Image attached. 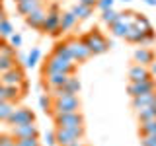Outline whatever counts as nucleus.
I'll return each instance as SVG.
<instances>
[{"mask_svg":"<svg viewBox=\"0 0 156 146\" xmlns=\"http://www.w3.org/2000/svg\"><path fill=\"white\" fill-rule=\"evenodd\" d=\"M80 41L84 43V45L92 51V55H104V53H107L109 51V41L105 39V35L100 31L98 27H94V29H90L88 33H84V35L80 37Z\"/></svg>","mask_w":156,"mask_h":146,"instance_id":"f257e3e1","label":"nucleus"},{"mask_svg":"<svg viewBox=\"0 0 156 146\" xmlns=\"http://www.w3.org/2000/svg\"><path fill=\"white\" fill-rule=\"evenodd\" d=\"M61 4L58 2H51L47 8V18H45V23H43V33H47V35H61Z\"/></svg>","mask_w":156,"mask_h":146,"instance_id":"f03ea898","label":"nucleus"},{"mask_svg":"<svg viewBox=\"0 0 156 146\" xmlns=\"http://www.w3.org/2000/svg\"><path fill=\"white\" fill-rule=\"evenodd\" d=\"M86 134V127H74V129H61L55 127V138H57V146H70L76 144L80 140H84Z\"/></svg>","mask_w":156,"mask_h":146,"instance_id":"7ed1b4c3","label":"nucleus"},{"mask_svg":"<svg viewBox=\"0 0 156 146\" xmlns=\"http://www.w3.org/2000/svg\"><path fill=\"white\" fill-rule=\"evenodd\" d=\"M76 66H78V62L68 61V58H62V57H57V55L51 53V55L47 57L41 72H66V74H74Z\"/></svg>","mask_w":156,"mask_h":146,"instance_id":"20e7f679","label":"nucleus"},{"mask_svg":"<svg viewBox=\"0 0 156 146\" xmlns=\"http://www.w3.org/2000/svg\"><path fill=\"white\" fill-rule=\"evenodd\" d=\"M72 111H80V97L78 96L53 97L51 115H55V113H72Z\"/></svg>","mask_w":156,"mask_h":146,"instance_id":"39448f33","label":"nucleus"},{"mask_svg":"<svg viewBox=\"0 0 156 146\" xmlns=\"http://www.w3.org/2000/svg\"><path fill=\"white\" fill-rule=\"evenodd\" d=\"M51 117H53L55 127H61V129H74V127L84 125V115H82L80 111H72V113H55Z\"/></svg>","mask_w":156,"mask_h":146,"instance_id":"423d86ee","label":"nucleus"},{"mask_svg":"<svg viewBox=\"0 0 156 146\" xmlns=\"http://www.w3.org/2000/svg\"><path fill=\"white\" fill-rule=\"evenodd\" d=\"M66 45H68V49H70V55H72V61L74 62H84V61L94 57L90 49L80 41V37H68Z\"/></svg>","mask_w":156,"mask_h":146,"instance_id":"0eeeda50","label":"nucleus"},{"mask_svg":"<svg viewBox=\"0 0 156 146\" xmlns=\"http://www.w3.org/2000/svg\"><path fill=\"white\" fill-rule=\"evenodd\" d=\"M23 82H26V72H23V68L20 64L14 66L12 70L0 74V84H4V86H22Z\"/></svg>","mask_w":156,"mask_h":146,"instance_id":"6e6552de","label":"nucleus"},{"mask_svg":"<svg viewBox=\"0 0 156 146\" xmlns=\"http://www.w3.org/2000/svg\"><path fill=\"white\" fill-rule=\"evenodd\" d=\"M6 123L10 127L22 125V123H35V113H33L29 107H16V109H14V113L8 117Z\"/></svg>","mask_w":156,"mask_h":146,"instance_id":"1a4fd4ad","label":"nucleus"},{"mask_svg":"<svg viewBox=\"0 0 156 146\" xmlns=\"http://www.w3.org/2000/svg\"><path fill=\"white\" fill-rule=\"evenodd\" d=\"M66 72H41V78H43V86L47 88V90H55V88H61L66 84L68 80Z\"/></svg>","mask_w":156,"mask_h":146,"instance_id":"9d476101","label":"nucleus"},{"mask_svg":"<svg viewBox=\"0 0 156 146\" xmlns=\"http://www.w3.org/2000/svg\"><path fill=\"white\" fill-rule=\"evenodd\" d=\"M152 90H156V80L154 78H148V80H143V82H129V86H127V94L131 97L143 96V94L152 92Z\"/></svg>","mask_w":156,"mask_h":146,"instance_id":"9b49d317","label":"nucleus"},{"mask_svg":"<svg viewBox=\"0 0 156 146\" xmlns=\"http://www.w3.org/2000/svg\"><path fill=\"white\" fill-rule=\"evenodd\" d=\"M23 96H26V92L22 90V86H4V84H0V99L2 101L18 103Z\"/></svg>","mask_w":156,"mask_h":146,"instance_id":"f8f14e48","label":"nucleus"},{"mask_svg":"<svg viewBox=\"0 0 156 146\" xmlns=\"http://www.w3.org/2000/svg\"><path fill=\"white\" fill-rule=\"evenodd\" d=\"M133 61L136 64H143V66H150L152 62L156 61V53L152 51L150 47H139L136 51L133 53Z\"/></svg>","mask_w":156,"mask_h":146,"instance_id":"ddd939ff","label":"nucleus"},{"mask_svg":"<svg viewBox=\"0 0 156 146\" xmlns=\"http://www.w3.org/2000/svg\"><path fill=\"white\" fill-rule=\"evenodd\" d=\"M45 18H47V10L45 8H37V10H33L31 14H27V16H26V23L31 29L41 31V29H43V23H45Z\"/></svg>","mask_w":156,"mask_h":146,"instance_id":"4468645a","label":"nucleus"},{"mask_svg":"<svg viewBox=\"0 0 156 146\" xmlns=\"http://www.w3.org/2000/svg\"><path fill=\"white\" fill-rule=\"evenodd\" d=\"M10 133L16 138H26V136H39V129L35 123H22V125H14Z\"/></svg>","mask_w":156,"mask_h":146,"instance_id":"2eb2a0df","label":"nucleus"},{"mask_svg":"<svg viewBox=\"0 0 156 146\" xmlns=\"http://www.w3.org/2000/svg\"><path fill=\"white\" fill-rule=\"evenodd\" d=\"M150 105H156V90L152 92H146L143 96H136V97H131V107L136 111L140 107H150Z\"/></svg>","mask_w":156,"mask_h":146,"instance_id":"dca6fc26","label":"nucleus"},{"mask_svg":"<svg viewBox=\"0 0 156 146\" xmlns=\"http://www.w3.org/2000/svg\"><path fill=\"white\" fill-rule=\"evenodd\" d=\"M150 76V70L148 66H143V64H135L129 68V82H143V80H148Z\"/></svg>","mask_w":156,"mask_h":146,"instance_id":"f3484780","label":"nucleus"},{"mask_svg":"<svg viewBox=\"0 0 156 146\" xmlns=\"http://www.w3.org/2000/svg\"><path fill=\"white\" fill-rule=\"evenodd\" d=\"M37 8H43V0H20V2H16V10L20 16L26 18L27 14H31L33 10Z\"/></svg>","mask_w":156,"mask_h":146,"instance_id":"a211bd4d","label":"nucleus"},{"mask_svg":"<svg viewBox=\"0 0 156 146\" xmlns=\"http://www.w3.org/2000/svg\"><path fill=\"white\" fill-rule=\"evenodd\" d=\"M78 23V18L74 14L70 12V10H66V12H61V31H70L72 27H74Z\"/></svg>","mask_w":156,"mask_h":146,"instance_id":"6ab92c4d","label":"nucleus"},{"mask_svg":"<svg viewBox=\"0 0 156 146\" xmlns=\"http://www.w3.org/2000/svg\"><path fill=\"white\" fill-rule=\"evenodd\" d=\"M70 12L74 14V16L78 18V22H84V19H88L94 14V8H90V6H84V4H74V6L70 8Z\"/></svg>","mask_w":156,"mask_h":146,"instance_id":"aec40b11","label":"nucleus"},{"mask_svg":"<svg viewBox=\"0 0 156 146\" xmlns=\"http://www.w3.org/2000/svg\"><path fill=\"white\" fill-rule=\"evenodd\" d=\"M127 43H131V45H144V33L139 31L136 27L131 26V29L127 31V35L123 37Z\"/></svg>","mask_w":156,"mask_h":146,"instance_id":"412c9836","label":"nucleus"},{"mask_svg":"<svg viewBox=\"0 0 156 146\" xmlns=\"http://www.w3.org/2000/svg\"><path fill=\"white\" fill-rule=\"evenodd\" d=\"M119 19H121V12H117V10H113V8L104 10V12H101V22H104L107 27L113 26V23L119 22Z\"/></svg>","mask_w":156,"mask_h":146,"instance_id":"4be33fe9","label":"nucleus"},{"mask_svg":"<svg viewBox=\"0 0 156 146\" xmlns=\"http://www.w3.org/2000/svg\"><path fill=\"white\" fill-rule=\"evenodd\" d=\"M135 113H136V119L139 121H152V119H156V105L140 107V109H136Z\"/></svg>","mask_w":156,"mask_h":146,"instance_id":"5701e85b","label":"nucleus"},{"mask_svg":"<svg viewBox=\"0 0 156 146\" xmlns=\"http://www.w3.org/2000/svg\"><path fill=\"white\" fill-rule=\"evenodd\" d=\"M131 29L129 23H125L123 19H119V22H115L113 26H109V31H111V35H115V37H121L123 39L127 35V31Z\"/></svg>","mask_w":156,"mask_h":146,"instance_id":"b1692460","label":"nucleus"},{"mask_svg":"<svg viewBox=\"0 0 156 146\" xmlns=\"http://www.w3.org/2000/svg\"><path fill=\"white\" fill-rule=\"evenodd\" d=\"M133 27H136L139 31L146 33L148 29H152V23H150V19L146 18L144 14H136V18H135V22H133Z\"/></svg>","mask_w":156,"mask_h":146,"instance_id":"393cba45","label":"nucleus"},{"mask_svg":"<svg viewBox=\"0 0 156 146\" xmlns=\"http://www.w3.org/2000/svg\"><path fill=\"white\" fill-rule=\"evenodd\" d=\"M39 61H41V49L39 47H33L31 51H29V55H27V58H26V68H35L37 64H39Z\"/></svg>","mask_w":156,"mask_h":146,"instance_id":"a878e982","label":"nucleus"},{"mask_svg":"<svg viewBox=\"0 0 156 146\" xmlns=\"http://www.w3.org/2000/svg\"><path fill=\"white\" fill-rule=\"evenodd\" d=\"M18 57H6V55H0V74L2 72L12 70L14 66H18Z\"/></svg>","mask_w":156,"mask_h":146,"instance_id":"bb28decb","label":"nucleus"},{"mask_svg":"<svg viewBox=\"0 0 156 146\" xmlns=\"http://www.w3.org/2000/svg\"><path fill=\"white\" fill-rule=\"evenodd\" d=\"M53 55H57V57H62V58H68V61H72V55H70V49H68L66 41H58V43H55V47H53Z\"/></svg>","mask_w":156,"mask_h":146,"instance_id":"cd10ccee","label":"nucleus"},{"mask_svg":"<svg viewBox=\"0 0 156 146\" xmlns=\"http://www.w3.org/2000/svg\"><path fill=\"white\" fill-rule=\"evenodd\" d=\"M143 134H156V119L139 121V136H143Z\"/></svg>","mask_w":156,"mask_h":146,"instance_id":"c85d7f7f","label":"nucleus"},{"mask_svg":"<svg viewBox=\"0 0 156 146\" xmlns=\"http://www.w3.org/2000/svg\"><path fill=\"white\" fill-rule=\"evenodd\" d=\"M14 109H16V103H12V101H2L0 103V123H6L8 117L14 113Z\"/></svg>","mask_w":156,"mask_h":146,"instance_id":"c756f323","label":"nucleus"},{"mask_svg":"<svg viewBox=\"0 0 156 146\" xmlns=\"http://www.w3.org/2000/svg\"><path fill=\"white\" fill-rule=\"evenodd\" d=\"M65 88L70 94H74V96H78L80 94V88H82V84H80V80L74 76V74H70L68 76V80H66V84H65Z\"/></svg>","mask_w":156,"mask_h":146,"instance_id":"7c9ffc66","label":"nucleus"},{"mask_svg":"<svg viewBox=\"0 0 156 146\" xmlns=\"http://www.w3.org/2000/svg\"><path fill=\"white\" fill-rule=\"evenodd\" d=\"M14 33V26L10 19H2L0 22V39H8Z\"/></svg>","mask_w":156,"mask_h":146,"instance_id":"2f4dec72","label":"nucleus"},{"mask_svg":"<svg viewBox=\"0 0 156 146\" xmlns=\"http://www.w3.org/2000/svg\"><path fill=\"white\" fill-rule=\"evenodd\" d=\"M37 101H39V107H41L45 113H51V107H53V97H51V94H41Z\"/></svg>","mask_w":156,"mask_h":146,"instance_id":"473e14b6","label":"nucleus"},{"mask_svg":"<svg viewBox=\"0 0 156 146\" xmlns=\"http://www.w3.org/2000/svg\"><path fill=\"white\" fill-rule=\"evenodd\" d=\"M18 146H41L39 136H26V138H16Z\"/></svg>","mask_w":156,"mask_h":146,"instance_id":"72a5a7b5","label":"nucleus"},{"mask_svg":"<svg viewBox=\"0 0 156 146\" xmlns=\"http://www.w3.org/2000/svg\"><path fill=\"white\" fill-rule=\"evenodd\" d=\"M136 14H139V12H135V10H125V12H121V19H123L125 23H129V26H133Z\"/></svg>","mask_w":156,"mask_h":146,"instance_id":"f704fd0d","label":"nucleus"},{"mask_svg":"<svg viewBox=\"0 0 156 146\" xmlns=\"http://www.w3.org/2000/svg\"><path fill=\"white\" fill-rule=\"evenodd\" d=\"M0 146H16V136H14L12 133L0 134Z\"/></svg>","mask_w":156,"mask_h":146,"instance_id":"c9c22d12","label":"nucleus"},{"mask_svg":"<svg viewBox=\"0 0 156 146\" xmlns=\"http://www.w3.org/2000/svg\"><path fill=\"white\" fill-rule=\"evenodd\" d=\"M140 146H156V134H143L140 136Z\"/></svg>","mask_w":156,"mask_h":146,"instance_id":"e433bc0d","label":"nucleus"},{"mask_svg":"<svg viewBox=\"0 0 156 146\" xmlns=\"http://www.w3.org/2000/svg\"><path fill=\"white\" fill-rule=\"evenodd\" d=\"M117 2V0H98V4H96V8L98 10H109V8H113V4Z\"/></svg>","mask_w":156,"mask_h":146,"instance_id":"4c0bfd02","label":"nucleus"},{"mask_svg":"<svg viewBox=\"0 0 156 146\" xmlns=\"http://www.w3.org/2000/svg\"><path fill=\"white\" fill-rule=\"evenodd\" d=\"M8 41H10V45L12 47H22V43H23V39H22V35H20V33H12V35L8 37Z\"/></svg>","mask_w":156,"mask_h":146,"instance_id":"58836bf2","label":"nucleus"},{"mask_svg":"<svg viewBox=\"0 0 156 146\" xmlns=\"http://www.w3.org/2000/svg\"><path fill=\"white\" fill-rule=\"evenodd\" d=\"M45 144H47V146H57V138H55V130H53V133H47V136H45Z\"/></svg>","mask_w":156,"mask_h":146,"instance_id":"ea45409f","label":"nucleus"},{"mask_svg":"<svg viewBox=\"0 0 156 146\" xmlns=\"http://www.w3.org/2000/svg\"><path fill=\"white\" fill-rule=\"evenodd\" d=\"M78 4H84V6H90V8H96L98 0H76Z\"/></svg>","mask_w":156,"mask_h":146,"instance_id":"a19ab883","label":"nucleus"},{"mask_svg":"<svg viewBox=\"0 0 156 146\" xmlns=\"http://www.w3.org/2000/svg\"><path fill=\"white\" fill-rule=\"evenodd\" d=\"M148 70H150V76H152V78H154V80H156V61H154V62H152V64H150V66H148Z\"/></svg>","mask_w":156,"mask_h":146,"instance_id":"79ce46f5","label":"nucleus"},{"mask_svg":"<svg viewBox=\"0 0 156 146\" xmlns=\"http://www.w3.org/2000/svg\"><path fill=\"white\" fill-rule=\"evenodd\" d=\"M143 2L146 4V6H152V8H156V0H143Z\"/></svg>","mask_w":156,"mask_h":146,"instance_id":"37998d69","label":"nucleus"},{"mask_svg":"<svg viewBox=\"0 0 156 146\" xmlns=\"http://www.w3.org/2000/svg\"><path fill=\"white\" fill-rule=\"evenodd\" d=\"M2 19H8V18H6V12H4V8L0 6V22H2Z\"/></svg>","mask_w":156,"mask_h":146,"instance_id":"c03bdc74","label":"nucleus"},{"mask_svg":"<svg viewBox=\"0 0 156 146\" xmlns=\"http://www.w3.org/2000/svg\"><path fill=\"white\" fill-rule=\"evenodd\" d=\"M70 146H88L84 140H80V142H76V144H70Z\"/></svg>","mask_w":156,"mask_h":146,"instance_id":"a18cd8bd","label":"nucleus"},{"mask_svg":"<svg viewBox=\"0 0 156 146\" xmlns=\"http://www.w3.org/2000/svg\"><path fill=\"white\" fill-rule=\"evenodd\" d=\"M121 2H123V4H129V2H131V0H121Z\"/></svg>","mask_w":156,"mask_h":146,"instance_id":"49530a36","label":"nucleus"},{"mask_svg":"<svg viewBox=\"0 0 156 146\" xmlns=\"http://www.w3.org/2000/svg\"><path fill=\"white\" fill-rule=\"evenodd\" d=\"M2 45H4V41H2V39H0V49H2Z\"/></svg>","mask_w":156,"mask_h":146,"instance_id":"de8ad7c7","label":"nucleus"},{"mask_svg":"<svg viewBox=\"0 0 156 146\" xmlns=\"http://www.w3.org/2000/svg\"><path fill=\"white\" fill-rule=\"evenodd\" d=\"M0 6H2V0H0Z\"/></svg>","mask_w":156,"mask_h":146,"instance_id":"09e8293b","label":"nucleus"},{"mask_svg":"<svg viewBox=\"0 0 156 146\" xmlns=\"http://www.w3.org/2000/svg\"><path fill=\"white\" fill-rule=\"evenodd\" d=\"M14 2H20V0H14Z\"/></svg>","mask_w":156,"mask_h":146,"instance_id":"8fccbe9b","label":"nucleus"},{"mask_svg":"<svg viewBox=\"0 0 156 146\" xmlns=\"http://www.w3.org/2000/svg\"><path fill=\"white\" fill-rule=\"evenodd\" d=\"M0 103H2V99H0Z\"/></svg>","mask_w":156,"mask_h":146,"instance_id":"3c124183","label":"nucleus"}]
</instances>
